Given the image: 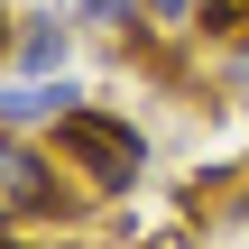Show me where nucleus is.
Returning a JSON list of instances; mask_svg holds the SVG:
<instances>
[{"label": "nucleus", "instance_id": "obj_1", "mask_svg": "<svg viewBox=\"0 0 249 249\" xmlns=\"http://www.w3.org/2000/svg\"><path fill=\"white\" fill-rule=\"evenodd\" d=\"M46 148H55V166H65L83 194H129V185L148 176V139L129 129V111H102V102L65 111V120L46 129Z\"/></svg>", "mask_w": 249, "mask_h": 249}, {"label": "nucleus", "instance_id": "obj_2", "mask_svg": "<svg viewBox=\"0 0 249 249\" xmlns=\"http://www.w3.org/2000/svg\"><path fill=\"white\" fill-rule=\"evenodd\" d=\"M83 203H92V194L55 166V148L0 129V231H18V222H74Z\"/></svg>", "mask_w": 249, "mask_h": 249}, {"label": "nucleus", "instance_id": "obj_3", "mask_svg": "<svg viewBox=\"0 0 249 249\" xmlns=\"http://www.w3.org/2000/svg\"><path fill=\"white\" fill-rule=\"evenodd\" d=\"M74 46H83V28H74L65 0H55V9H28V18H18V46H9V74L55 83V74H74Z\"/></svg>", "mask_w": 249, "mask_h": 249}, {"label": "nucleus", "instance_id": "obj_4", "mask_svg": "<svg viewBox=\"0 0 249 249\" xmlns=\"http://www.w3.org/2000/svg\"><path fill=\"white\" fill-rule=\"evenodd\" d=\"M65 111H83V83H74V74H55V83H28V74H0V129L37 139V129H55Z\"/></svg>", "mask_w": 249, "mask_h": 249}, {"label": "nucleus", "instance_id": "obj_5", "mask_svg": "<svg viewBox=\"0 0 249 249\" xmlns=\"http://www.w3.org/2000/svg\"><path fill=\"white\" fill-rule=\"evenodd\" d=\"M83 37H139L148 28V0H65Z\"/></svg>", "mask_w": 249, "mask_h": 249}, {"label": "nucleus", "instance_id": "obj_6", "mask_svg": "<svg viewBox=\"0 0 249 249\" xmlns=\"http://www.w3.org/2000/svg\"><path fill=\"white\" fill-rule=\"evenodd\" d=\"M194 18H203V0H148V28L157 37H185Z\"/></svg>", "mask_w": 249, "mask_h": 249}, {"label": "nucleus", "instance_id": "obj_7", "mask_svg": "<svg viewBox=\"0 0 249 249\" xmlns=\"http://www.w3.org/2000/svg\"><path fill=\"white\" fill-rule=\"evenodd\" d=\"M240 9H249V0H203V18H194V28H213V37H222V28H231Z\"/></svg>", "mask_w": 249, "mask_h": 249}, {"label": "nucleus", "instance_id": "obj_8", "mask_svg": "<svg viewBox=\"0 0 249 249\" xmlns=\"http://www.w3.org/2000/svg\"><path fill=\"white\" fill-rule=\"evenodd\" d=\"M9 46H18V18L0 9V74H9Z\"/></svg>", "mask_w": 249, "mask_h": 249}]
</instances>
